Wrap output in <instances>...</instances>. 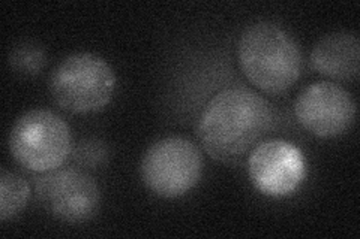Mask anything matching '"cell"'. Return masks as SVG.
Returning a JSON list of instances; mask_svg holds the SVG:
<instances>
[{
    "instance_id": "cell-1",
    "label": "cell",
    "mask_w": 360,
    "mask_h": 239,
    "mask_svg": "<svg viewBox=\"0 0 360 239\" xmlns=\"http://www.w3.org/2000/svg\"><path fill=\"white\" fill-rule=\"evenodd\" d=\"M269 102L245 87L219 92L201 112L197 136L206 153L219 162H233L246 154L272 128Z\"/></svg>"
},
{
    "instance_id": "cell-2",
    "label": "cell",
    "mask_w": 360,
    "mask_h": 239,
    "mask_svg": "<svg viewBox=\"0 0 360 239\" xmlns=\"http://www.w3.org/2000/svg\"><path fill=\"white\" fill-rule=\"evenodd\" d=\"M243 74L266 93L285 92L302 74V53L287 30L270 21L248 26L238 43Z\"/></svg>"
},
{
    "instance_id": "cell-3",
    "label": "cell",
    "mask_w": 360,
    "mask_h": 239,
    "mask_svg": "<svg viewBox=\"0 0 360 239\" xmlns=\"http://www.w3.org/2000/svg\"><path fill=\"white\" fill-rule=\"evenodd\" d=\"M116 75L96 54L75 53L63 59L51 74L50 92L62 109L90 114L104 109L115 95Z\"/></svg>"
},
{
    "instance_id": "cell-4",
    "label": "cell",
    "mask_w": 360,
    "mask_h": 239,
    "mask_svg": "<svg viewBox=\"0 0 360 239\" xmlns=\"http://www.w3.org/2000/svg\"><path fill=\"white\" fill-rule=\"evenodd\" d=\"M71 148L70 128L49 109L22 114L9 135V150L17 163L38 174L60 168Z\"/></svg>"
},
{
    "instance_id": "cell-5",
    "label": "cell",
    "mask_w": 360,
    "mask_h": 239,
    "mask_svg": "<svg viewBox=\"0 0 360 239\" xmlns=\"http://www.w3.org/2000/svg\"><path fill=\"white\" fill-rule=\"evenodd\" d=\"M141 179L161 198H179L194 189L202 174V157L194 142L170 136L155 142L146 151Z\"/></svg>"
},
{
    "instance_id": "cell-6",
    "label": "cell",
    "mask_w": 360,
    "mask_h": 239,
    "mask_svg": "<svg viewBox=\"0 0 360 239\" xmlns=\"http://www.w3.org/2000/svg\"><path fill=\"white\" fill-rule=\"evenodd\" d=\"M41 207L53 217L68 223H83L94 217L101 203L96 181L78 168L53 169L35 181Z\"/></svg>"
},
{
    "instance_id": "cell-7",
    "label": "cell",
    "mask_w": 360,
    "mask_h": 239,
    "mask_svg": "<svg viewBox=\"0 0 360 239\" xmlns=\"http://www.w3.org/2000/svg\"><path fill=\"white\" fill-rule=\"evenodd\" d=\"M295 114L299 123L315 136L335 138L352 128L356 104L341 86L320 81L308 86L297 96Z\"/></svg>"
},
{
    "instance_id": "cell-8",
    "label": "cell",
    "mask_w": 360,
    "mask_h": 239,
    "mask_svg": "<svg viewBox=\"0 0 360 239\" xmlns=\"http://www.w3.org/2000/svg\"><path fill=\"white\" fill-rule=\"evenodd\" d=\"M248 172L254 186L264 195L284 198L303 181L305 158L295 144L270 139L254 148L248 158Z\"/></svg>"
},
{
    "instance_id": "cell-9",
    "label": "cell",
    "mask_w": 360,
    "mask_h": 239,
    "mask_svg": "<svg viewBox=\"0 0 360 239\" xmlns=\"http://www.w3.org/2000/svg\"><path fill=\"white\" fill-rule=\"evenodd\" d=\"M311 64L319 74L338 81H353L360 72V43L350 32L324 36L311 53Z\"/></svg>"
},
{
    "instance_id": "cell-10",
    "label": "cell",
    "mask_w": 360,
    "mask_h": 239,
    "mask_svg": "<svg viewBox=\"0 0 360 239\" xmlns=\"http://www.w3.org/2000/svg\"><path fill=\"white\" fill-rule=\"evenodd\" d=\"M30 187L20 175L2 169L0 172V220L8 221L27 205Z\"/></svg>"
},
{
    "instance_id": "cell-11",
    "label": "cell",
    "mask_w": 360,
    "mask_h": 239,
    "mask_svg": "<svg viewBox=\"0 0 360 239\" xmlns=\"http://www.w3.org/2000/svg\"><path fill=\"white\" fill-rule=\"evenodd\" d=\"M45 51L33 42H21L11 50L9 64L17 74L38 75L45 64Z\"/></svg>"
},
{
    "instance_id": "cell-12",
    "label": "cell",
    "mask_w": 360,
    "mask_h": 239,
    "mask_svg": "<svg viewBox=\"0 0 360 239\" xmlns=\"http://www.w3.org/2000/svg\"><path fill=\"white\" fill-rule=\"evenodd\" d=\"M74 158L78 165L86 169H98L107 163L108 148L99 139H84L75 146Z\"/></svg>"
}]
</instances>
